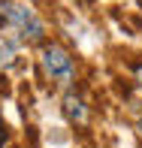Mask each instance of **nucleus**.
Masks as SVG:
<instances>
[{"mask_svg": "<svg viewBox=\"0 0 142 148\" xmlns=\"http://www.w3.org/2000/svg\"><path fill=\"white\" fill-rule=\"evenodd\" d=\"M0 21L6 24L9 33H18L24 42H43L45 39V24L30 6L15 3V0H0Z\"/></svg>", "mask_w": 142, "mask_h": 148, "instance_id": "obj_1", "label": "nucleus"}, {"mask_svg": "<svg viewBox=\"0 0 142 148\" xmlns=\"http://www.w3.org/2000/svg\"><path fill=\"white\" fill-rule=\"evenodd\" d=\"M39 64H43V73L60 88H70L76 79V60L60 42H45L39 51Z\"/></svg>", "mask_w": 142, "mask_h": 148, "instance_id": "obj_2", "label": "nucleus"}, {"mask_svg": "<svg viewBox=\"0 0 142 148\" xmlns=\"http://www.w3.org/2000/svg\"><path fill=\"white\" fill-rule=\"evenodd\" d=\"M64 115L70 124H88V103H85V97L79 91H67L64 94Z\"/></svg>", "mask_w": 142, "mask_h": 148, "instance_id": "obj_3", "label": "nucleus"}, {"mask_svg": "<svg viewBox=\"0 0 142 148\" xmlns=\"http://www.w3.org/2000/svg\"><path fill=\"white\" fill-rule=\"evenodd\" d=\"M18 58V39L12 33H3L0 30V70H9Z\"/></svg>", "mask_w": 142, "mask_h": 148, "instance_id": "obj_4", "label": "nucleus"}, {"mask_svg": "<svg viewBox=\"0 0 142 148\" xmlns=\"http://www.w3.org/2000/svg\"><path fill=\"white\" fill-rule=\"evenodd\" d=\"M6 139H9V130H6V121H3V115H0V148L6 145Z\"/></svg>", "mask_w": 142, "mask_h": 148, "instance_id": "obj_5", "label": "nucleus"}, {"mask_svg": "<svg viewBox=\"0 0 142 148\" xmlns=\"http://www.w3.org/2000/svg\"><path fill=\"white\" fill-rule=\"evenodd\" d=\"M133 76H136V85H139V91H142V64L133 66Z\"/></svg>", "mask_w": 142, "mask_h": 148, "instance_id": "obj_6", "label": "nucleus"}, {"mask_svg": "<svg viewBox=\"0 0 142 148\" xmlns=\"http://www.w3.org/2000/svg\"><path fill=\"white\" fill-rule=\"evenodd\" d=\"M76 3H79V6H91V0H76Z\"/></svg>", "mask_w": 142, "mask_h": 148, "instance_id": "obj_7", "label": "nucleus"}, {"mask_svg": "<svg viewBox=\"0 0 142 148\" xmlns=\"http://www.w3.org/2000/svg\"><path fill=\"white\" fill-rule=\"evenodd\" d=\"M136 127H139V136H142V115H139V121H136Z\"/></svg>", "mask_w": 142, "mask_h": 148, "instance_id": "obj_8", "label": "nucleus"}]
</instances>
